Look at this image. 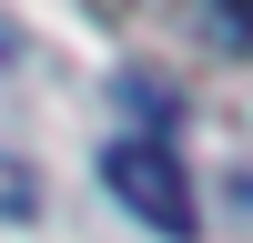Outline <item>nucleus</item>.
Returning <instances> with one entry per match:
<instances>
[{"mask_svg":"<svg viewBox=\"0 0 253 243\" xmlns=\"http://www.w3.org/2000/svg\"><path fill=\"white\" fill-rule=\"evenodd\" d=\"M0 213H10V223H31V213H41V182H31V162H0Z\"/></svg>","mask_w":253,"mask_h":243,"instance_id":"obj_2","label":"nucleus"},{"mask_svg":"<svg viewBox=\"0 0 253 243\" xmlns=\"http://www.w3.org/2000/svg\"><path fill=\"white\" fill-rule=\"evenodd\" d=\"M101 182H112L152 233H172V243L203 223L193 213V172H182V152H162V142H112V152H101Z\"/></svg>","mask_w":253,"mask_h":243,"instance_id":"obj_1","label":"nucleus"},{"mask_svg":"<svg viewBox=\"0 0 253 243\" xmlns=\"http://www.w3.org/2000/svg\"><path fill=\"white\" fill-rule=\"evenodd\" d=\"M213 10H223V31H233V40H253V0H213Z\"/></svg>","mask_w":253,"mask_h":243,"instance_id":"obj_3","label":"nucleus"}]
</instances>
